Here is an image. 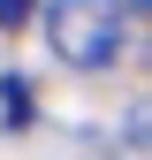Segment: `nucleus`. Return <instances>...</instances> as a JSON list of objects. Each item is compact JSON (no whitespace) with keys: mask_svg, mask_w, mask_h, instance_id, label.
I'll list each match as a JSON object with an SVG mask.
<instances>
[{"mask_svg":"<svg viewBox=\"0 0 152 160\" xmlns=\"http://www.w3.org/2000/svg\"><path fill=\"white\" fill-rule=\"evenodd\" d=\"M129 145L152 160V99H137V107H129Z\"/></svg>","mask_w":152,"mask_h":160,"instance_id":"f03ea898","label":"nucleus"},{"mask_svg":"<svg viewBox=\"0 0 152 160\" xmlns=\"http://www.w3.org/2000/svg\"><path fill=\"white\" fill-rule=\"evenodd\" d=\"M114 15H122V23L129 15H152V0H114Z\"/></svg>","mask_w":152,"mask_h":160,"instance_id":"20e7f679","label":"nucleus"},{"mask_svg":"<svg viewBox=\"0 0 152 160\" xmlns=\"http://www.w3.org/2000/svg\"><path fill=\"white\" fill-rule=\"evenodd\" d=\"M46 46L69 69H107L122 53V15L114 0H46Z\"/></svg>","mask_w":152,"mask_h":160,"instance_id":"f257e3e1","label":"nucleus"},{"mask_svg":"<svg viewBox=\"0 0 152 160\" xmlns=\"http://www.w3.org/2000/svg\"><path fill=\"white\" fill-rule=\"evenodd\" d=\"M23 15H31V0H0V31H8V23H23Z\"/></svg>","mask_w":152,"mask_h":160,"instance_id":"7ed1b4c3","label":"nucleus"}]
</instances>
